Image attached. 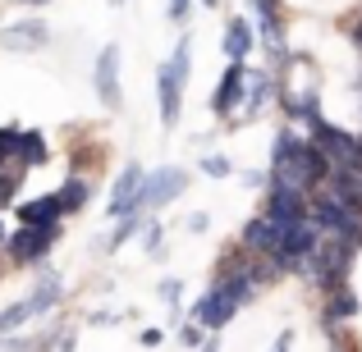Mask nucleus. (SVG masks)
<instances>
[{
	"label": "nucleus",
	"mask_w": 362,
	"mask_h": 352,
	"mask_svg": "<svg viewBox=\"0 0 362 352\" xmlns=\"http://www.w3.org/2000/svg\"><path fill=\"white\" fill-rule=\"evenodd\" d=\"M308 220L317 224L321 233H339L344 243L362 247V211H358V206H344V202H335L330 193H321V197L308 202Z\"/></svg>",
	"instance_id": "obj_1"
},
{
	"label": "nucleus",
	"mask_w": 362,
	"mask_h": 352,
	"mask_svg": "<svg viewBox=\"0 0 362 352\" xmlns=\"http://www.w3.org/2000/svg\"><path fill=\"white\" fill-rule=\"evenodd\" d=\"M60 224H23L18 233H5V252L14 265H42L46 252H51Z\"/></svg>",
	"instance_id": "obj_2"
},
{
	"label": "nucleus",
	"mask_w": 362,
	"mask_h": 352,
	"mask_svg": "<svg viewBox=\"0 0 362 352\" xmlns=\"http://www.w3.org/2000/svg\"><path fill=\"white\" fill-rule=\"evenodd\" d=\"M188 188V174L184 169H156V174H142V183H138V197H133V211H151V206H165V202H175L179 193Z\"/></svg>",
	"instance_id": "obj_3"
},
{
	"label": "nucleus",
	"mask_w": 362,
	"mask_h": 352,
	"mask_svg": "<svg viewBox=\"0 0 362 352\" xmlns=\"http://www.w3.org/2000/svg\"><path fill=\"white\" fill-rule=\"evenodd\" d=\"M308 128H312V142L321 147V156H326L330 165H354V160H362V147H358L354 133H344V128H335V123H326L321 115L312 119Z\"/></svg>",
	"instance_id": "obj_4"
},
{
	"label": "nucleus",
	"mask_w": 362,
	"mask_h": 352,
	"mask_svg": "<svg viewBox=\"0 0 362 352\" xmlns=\"http://www.w3.org/2000/svg\"><path fill=\"white\" fill-rule=\"evenodd\" d=\"M262 215L271 224H289V220H303L308 215V193H298V188H289V183H266V206H262Z\"/></svg>",
	"instance_id": "obj_5"
},
{
	"label": "nucleus",
	"mask_w": 362,
	"mask_h": 352,
	"mask_svg": "<svg viewBox=\"0 0 362 352\" xmlns=\"http://www.w3.org/2000/svg\"><path fill=\"white\" fill-rule=\"evenodd\" d=\"M92 87H97L101 106L119 110L124 106V87H119V46H101L97 69H92Z\"/></svg>",
	"instance_id": "obj_6"
},
{
	"label": "nucleus",
	"mask_w": 362,
	"mask_h": 352,
	"mask_svg": "<svg viewBox=\"0 0 362 352\" xmlns=\"http://www.w3.org/2000/svg\"><path fill=\"white\" fill-rule=\"evenodd\" d=\"M216 289L230 293L239 307L257 298V289H262V284H257L252 270H247V252H243V256H230V261H221V270H216Z\"/></svg>",
	"instance_id": "obj_7"
},
{
	"label": "nucleus",
	"mask_w": 362,
	"mask_h": 352,
	"mask_svg": "<svg viewBox=\"0 0 362 352\" xmlns=\"http://www.w3.org/2000/svg\"><path fill=\"white\" fill-rule=\"evenodd\" d=\"M51 42V23H42V18H18V23H9L5 32H0V46L14 55L23 51H42V46Z\"/></svg>",
	"instance_id": "obj_8"
},
{
	"label": "nucleus",
	"mask_w": 362,
	"mask_h": 352,
	"mask_svg": "<svg viewBox=\"0 0 362 352\" xmlns=\"http://www.w3.org/2000/svg\"><path fill=\"white\" fill-rule=\"evenodd\" d=\"M234 311H239V302H234L230 293H221V289L211 284V289H206L202 298H197L193 320H197L202 329H221V325H230V320H234Z\"/></svg>",
	"instance_id": "obj_9"
},
{
	"label": "nucleus",
	"mask_w": 362,
	"mask_h": 352,
	"mask_svg": "<svg viewBox=\"0 0 362 352\" xmlns=\"http://www.w3.org/2000/svg\"><path fill=\"white\" fill-rule=\"evenodd\" d=\"M243 64H247V60H230V69H225L221 87H216V97H211V115H216V119H234V110H239V97H243Z\"/></svg>",
	"instance_id": "obj_10"
},
{
	"label": "nucleus",
	"mask_w": 362,
	"mask_h": 352,
	"mask_svg": "<svg viewBox=\"0 0 362 352\" xmlns=\"http://www.w3.org/2000/svg\"><path fill=\"white\" fill-rule=\"evenodd\" d=\"M271 92H275L271 73H266V69H247V64H243V97H239V106H243L247 119H257V110L271 101Z\"/></svg>",
	"instance_id": "obj_11"
},
{
	"label": "nucleus",
	"mask_w": 362,
	"mask_h": 352,
	"mask_svg": "<svg viewBox=\"0 0 362 352\" xmlns=\"http://www.w3.org/2000/svg\"><path fill=\"white\" fill-rule=\"evenodd\" d=\"M156 97H160V123H165V128H175V123H179V110H184V87L175 83L170 64H160V73H156Z\"/></svg>",
	"instance_id": "obj_12"
},
{
	"label": "nucleus",
	"mask_w": 362,
	"mask_h": 352,
	"mask_svg": "<svg viewBox=\"0 0 362 352\" xmlns=\"http://www.w3.org/2000/svg\"><path fill=\"white\" fill-rule=\"evenodd\" d=\"M138 183H142V169L138 165H124V174L115 178V188H110V211L106 215H129L133 211V197H138Z\"/></svg>",
	"instance_id": "obj_13"
},
{
	"label": "nucleus",
	"mask_w": 362,
	"mask_h": 352,
	"mask_svg": "<svg viewBox=\"0 0 362 352\" xmlns=\"http://www.w3.org/2000/svg\"><path fill=\"white\" fill-rule=\"evenodd\" d=\"M18 220L23 224H60L64 220V206H60V197H33V202H23L18 206Z\"/></svg>",
	"instance_id": "obj_14"
},
{
	"label": "nucleus",
	"mask_w": 362,
	"mask_h": 352,
	"mask_svg": "<svg viewBox=\"0 0 362 352\" xmlns=\"http://www.w3.org/2000/svg\"><path fill=\"white\" fill-rule=\"evenodd\" d=\"M275 238H280V224H271L266 215H257V220L243 224V252H271Z\"/></svg>",
	"instance_id": "obj_15"
},
{
	"label": "nucleus",
	"mask_w": 362,
	"mask_h": 352,
	"mask_svg": "<svg viewBox=\"0 0 362 352\" xmlns=\"http://www.w3.org/2000/svg\"><path fill=\"white\" fill-rule=\"evenodd\" d=\"M257 46L252 28H247V18H230V28H225V55L230 60H247V51Z\"/></svg>",
	"instance_id": "obj_16"
},
{
	"label": "nucleus",
	"mask_w": 362,
	"mask_h": 352,
	"mask_svg": "<svg viewBox=\"0 0 362 352\" xmlns=\"http://www.w3.org/2000/svg\"><path fill=\"white\" fill-rule=\"evenodd\" d=\"M14 156L23 160V165H46V156H51V147H46L42 133H14Z\"/></svg>",
	"instance_id": "obj_17"
},
{
	"label": "nucleus",
	"mask_w": 362,
	"mask_h": 352,
	"mask_svg": "<svg viewBox=\"0 0 362 352\" xmlns=\"http://www.w3.org/2000/svg\"><path fill=\"white\" fill-rule=\"evenodd\" d=\"M60 279H55V274H42V284H37V293L33 298H28V307H33V316H42V311H51L55 302H60Z\"/></svg>",
	"instance_id": "obj_18"
},
{
	"label": "nucleus",
	"mask_w": 362,
	"mask_h": 352,
	"mask_svg": "<svg viewBox=\"0 0 362 352\" xmlns=\"http://www.w3.org/2000/svg\"><path fill=\"white\" fill-rule=\"evenodd\" d=\"M142 224H147V211H129V215H119V229L110 233V243H106V252H119L129 238H138L142 233Z\"/></svg>",
	"instance_id": "obj_19"
},
{
	"label": "nucleus",
	"mask_w": 362,
	"mask_h": 352,
	"mask_svg": "<svg viewBox=\"0 0 362 352\" xmlns=\"http://www.w3.org/2000/svg\"><path fill=\"white\" fill-rule=\"evenodd\" d=\"M358 293H344V289H335L330 293V307H326V325H339V320H349V316H358Z\"/></svg>",
	"instance_id": "obj_20"
},
{
	"label": "nucleus",
	"mask_w": 362,
	"mask_h": 352,
	"mask_svg": "<svg viewBox=\"0 0 362 352\" xmlns=\"http://www.w3.org/2000/svg\"><path fill=\"white\" fill-rule=\"evenodd\" d=\"M60 206H64V215H74V211H83L88 206V197H92V188H88V178H69V183L60 188Z\"/></svg>",
	"instance_id": "obj_21"
},
{
	"label": "nucleus",
	"mask_w": 362,
	"mask_h": 352,
	"mask_svg": "<svg viewBox=\"0 0 362 352\" xmlns=\"http://www.w3.org/2000/svg\"><path fill=\"white\" fill-rule=\"evenodd\" d=\"M188 69H193V42H188V37H179L175 60H170V73H175V83H179V87L188 83Z\"/></svg>",
	"instance_id": "obj_22"
},
{
	"label": "nucleus",
	"mask_w": 362,
	"mask_h": 352,
	"mask_svg": "<svg viewBox=\"0 0 362 352\" xmlns=\"http://www.w3.org/2000/svg\"><path fill=\"white\" fill-rule=\"evenodd\" d=\"M28 320H33V307H28V298H23V302H14V307L0 311V334H9V329L28 325Z\"/></svg>",
	"instance_id": "obj_23"
},
{
	"label": "nucleus",
	"mask_w": 362,
	"mask_h": 352,
	"mask_svg": "<svg viewBox=\"0 0 362 352\" xmlns=\"http://www.w3.org/2000/svg\"><path fill=\"white\" fill-rule=\"evenodd\" d=\"M142 243H147V256L151 261H160V256H165V233H160V224H142Z\"/></svg>",
	"instance_id": "obj_24"
},
{
	"label": "nucleus",
	"mask_w": 362,
	"mask_h": 352,
	"mask_svg": "<svg viewBox=\"0 0 362 352\" xmlns=\"http://www.w3.org/2000/svg\"><path fill=\"white\" fill-rule=\"evenodd\" d=\"M206 334H211V329H202V325H197V320H188V325L179 329V339H184L188 348H202V344H206Z\"/></svg>",
	"instance_id": "obj_25"
},
{
	"label": "nucleus",
	"mask_w": 362,
	"mask_h": 352,
	"mask_svg": "<svg viewBox=\"0 0 362 352\" xmlns=\"http://www.w3.org/2000/svg\"><path fill=\"white\" fill-rule=\"evenodd\" d=\"M202 174H211V178H225L230 174V160L216 151V156H202Z\"/></svg>",
	"instance_id": "obj_26"
},
{
	"label": "nucleus",
	"mask_w": 362,
	"mask_h": 352,
	"mask_svg": "<svg viewBox=\"0 0 362 352\" xmlns=\"http://www.w3.org/2000/svg\"><path fill=\"white\" fill-rule=\"evenodd\" d=\"M160 302H170V307H179V298H184V284H179V279H160Z\"/></svg>",
	"instance_id": "obj_27"
},
{
	"label": "nucleus",
	"mask_w": 362,
	"mask_h": 352,
	"mask_svg": "<svg viewBox=\"0 0 362 352\" xmlns=\"http://www.w3.org/2000/svg\"><path fill=\"white\" fill-rule=\"evenodd\" d=\"M188 5H193V0H170V23H179V18H188Z\"/></svg>",
	"instance_id": "obj_28"
},
{
	"label": "nucleus",
	"mask_w": 362,
	"mask_h": 352,
	"mask_svg": "<svg viewBox=\"0 0 362 352\" xmlns=\"http://www.w3.org/2000/svg\"><path fill=\"white\" fill-rule=\"evenodd\" d=\"M271 183V174H262V169H247L243 174V188H266Z\"/></svg>",
	"instance_id": "obj_29"
},
{
	"label": "nucleus",
	"mask_w": 362,
	"mask_h": 352,
	"mask_svg": "<svg viewBox=\"0 0 362 352\" xmlns=\"http://www.w3.org/2000/svg\"><path fill=\"white\" fill-rule=\"evenodd\" d=\"M247 5H252V14H275V5H280V0H247Z\"/></svg>",
	"instance_id": "obj_30"
},
{
	"label": "nucleus",
	"mask_w": 362,
	"mask_h": 352,
	"mask_svg": "<svg viewBox=\"0 0 362 352\" xmlns=\"http://www.w3.org/2000/svg\"><path fill=\"white\" fill-rule=\"evenodd\" d=\"M349 37H354V46H358V51H362V18H358L354 28H349Z\"/></svg>",
	"instance_id": "obj_31"
},
{
	"label": "nucleus",
	"mask_w": 362,
	"mask_h": 352,
	"mask_svg": "<svg viewBox=\"0 0 362 352\" xmlns=\"http://www.w3.org/2000/svg\"><path fill=\"white\" fill-rule=\"evenodd\" d=\"M23 9H37V5H51V0H18Z\"/></svg>",
	"instance_id": "obj_32"
},
{
	"label": "nucleus",
	"mask_w": 362,
	"mask_h": 352,
	"mask_svg": "<svg viewBox=\"0 0 362 352\" xmlns=\"http://www.w3.org/2000/svg\"><path fill=\"white\" fill-rule=\"evenodd\" d=\"M0 247H5V224H0Z\"/></svg>",
	"instance_id": "obj_33"
},
{
	"label": "nucleus",
	"mask_w": 362,
	"mask_h": 352,
	"mask_svg": "<svg viewBox=\"0 0 362 352\" xmlns=\"http://www.w3.org/2000/svg\"><path fill=\"white\" fill-rule=\"evenodd\" d=\"M358 87H362V73H358Z\"/></svg>",
	"instance_id": "obj_34"
},
{
	"label": "nucleus",
	"mask_w": 362,
	"mask_h": 352,
	"mask_svg": "<svg viewBox=\"0 0 362 352\" xmlns=\"http://www.w3.org/2000/svg\"><path fill=\"white\" fill-rule=\"evenodd\" d=\"M358 147H362V133H358Z\"/></svg>",
	"instance_id": "obj_35"
}]
</instances>
